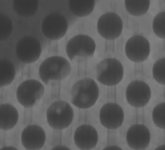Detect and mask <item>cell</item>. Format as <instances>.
Segmentation results:
<instances>
[{
  "instance_id": "obj_1",
  "label": "cell",
  "mask_w": 165,
  "mask_h": 150,
  "mask_svg": "<svg viewBox=\"0 0 165 150\" xmlns=\"http://www.w3.org/2000/svg\"><path fill=\"white\" fill-rule=\"evenodd\" d=\"M99 93L98 86L93 80L89 78L82 79L72 87L71 102L78 108H88L96 102Z\"/></svg>"
},
{
  "instance_id": "obj_10",
  "label": "cell",
  "mask_w": 165,
  "mask_h": 150,
  "mask_svg": "<svg viewBox=\"0 0 165 150\" xmlns=\"http://www.w3.org/2000/svg\"><path fill=\"white\" fill-rule=\"evenodd\" d=\"M125 52L128 58L135 63L144 61L148 58L150 52V45L148 39L140 35L130 37L125 46Z\"/></svg>"
},
{
  "instance_id": "obj_13",
  "label": "cell",
  "mask_w": 165,
  "mask_h": 150,
  "mask_svg": "<svg viewBox=\"0 0 165 150\" xmlns=\"http://www.w3.org/2000/svg\"><path fill=\"white\" fill-rule=\"evenodd\" d=\"M150 140V133L144 125H132L128 129L126 140L128 145L135 150H144L148 146Z\"/></svg>"
},
{
  "instance_id": "obj_18",
  "label": "cell",
  "mask_w": 165,
  "mask_h": 150,
  "mask_svg": "<svg viewBox=\"0 0 165 150\" xmlns=\"http://www.w3.org/2000/svg\"><path fill=\"white\" fill-rule=\"evenodd\" d=\"M14 10L18 15L25 17L34 15L38 6V0H14L13 2Z\"/></svg>"
},
{
  "instance_id": "obj_25",
  "label": "cell",
  "mask_w": 165,
  "mask_h": 150,
  "mask_svg": "<svg viewBox=\"0 0 165 150\" xmlns=\"http://www.w3.org/2000/svg\"><path fill=\"white\" fill-rule=\"evenodd\" d=\"M104 149H122L117 146H112L106 147Z\"/></svg>"
},
{
  "instance_id": "obj_17",
  "label": "cell",
  "mask_w": 165,
  "mask_h": 150,
  "mask_svg": "<svg viewBox=\"0 0 165 150\" xmlns=\"http://www.w3.org/2000/svg\"><path fill=\"white\" fill-rule=\"evenodd\" d=\"M95 1L92 0H70L69 1L71 11L76 16L84 17L90 14L95 6Z\"/></svg>"
},
{
  "instance_id": "obj_11",
  "label": "cell",
  "mask_w": 165,
  "mask_h": 150,
  "mask_svg": "<svg viewBox=\"0 0 165 150\" xmlns=\"http://www.w3.org/2000/svg\"><path fill=\"white\" fill-rule=\"evenodd\" d=\"M151 96V91L149 85L141 80L131 82L126 91L127 100L129 104L135 107H141L146 105Z\"/></svg>"
},
{
  "instance_id": "obj_4",
  "label": "cell",
  "mask_w": 165,
  "mask_h": 150,
  "mask_svg": "<svg viewBox=\"0 0 165 150\" xmlns=\"http://www.w3.org/2000/svg\"><path fill=\"white\" fill-rule=\"evenodd\" d=\"M97 80L102 84L113 86L119 83L124 75L123 68L117 59L108 58L99 62L95 67Z\"/></svg>"
},
{
  "instance_id": "obj_21",
  "label": "cell",
  "mask_w": 165,
  "mask_h": 150,
  "mask_svg": "<svg viewBox=\"0 0 165 150\" xmlns=\"http://www.w3.org/2000/svg\"><path fill=\"white\" fill-rule=\"evenodd\" d=\"M152 120L157 127L165 129V103L157 104L154 108L152 113Z\"/></svg>"
},
{
  "instance_id": "obj_8",
  "label": "cell",
  "mask_w": 165,
  "mask_h": 150,
  "mask_svg": "<svg viewBox=\"0 0 165 150\" xmlns=\"http://www.w3.org/2000/svg\"><path fill=\"white\" fill-rule=\"evenodd\" d=\"M123 23L121 17L113 12H108L102 15L99 19L97 29L99 34L108 40H114L121 33Z\"/></svg>"
},
{
  "instance_id": "obj_12",
  "label": "cell",
  "mask_w": 165,
  "mask_h": 150,
  "mask_svg": "<svg viewBox=\"0 0 165 150\" xmlns=\"http://www.w3.org/2000/svg\"><path fill=\"white\" fill-rule=\"evenodd\" d=\"M99 117L100 123L103 126L109 129H115L122 125L124 114L119 105L111 102L103 106L100 111Z\"/></svg>"
},
{
  "instance_id": "obj_5",
  "label": "cell",
  "mask_w": 165,
  "mask_h": 150,
  "mask_svg": "<svg viewBox=\"0 0 165 150\" xmlns=\"http://www.w3.org/2000/svg\"><path fill=\"white\" fill-rule=\"evenodd\" d=\"M48 125L54 129L62 130L68 127L73 121V110L70 105L63 100L53 103L46 112Z\"/></svg>"
},
{
  "instance_id": "obj_19",
  "label": "cell",
  "mask_w": 165,
  "mask_h": 150,
  "mask_svg": "<svg viewBox=\"0 0 165 150\" xmlns=\"http://www.w3.org/2000/svg\"><path fill=\"white\" fill-rule=\"evenodd\" d=\"M14 66L9 61L1 59L0 61V85L1 87L10 84L15 76Z\"/></svg>"
},
{
  "instance_id": "obj_22",
  "label": "cell",
  "mask_w": 165,
  "mask_h": 150,
  "mask_svg": "<svg viewBox=\"0 0 165 150\" xmlns=\"http://www.w3.org/2000/svg\"><path fill=\"white\" fill-rule=\"evenodd\" d=\"M152 28L156 35L160 38L165 39V11L160 12L155 16L152 23Z\"/></svg>"
},
{
  "instance_id": "obj_3",
  "label": "cell",
  "mask_w": 165,
  "mask_h": 150,
  "mask_svg": "<svg viewBox=\"0 0 165 150\" xmlns=\"http://www.w3.org/2000/svg\"><path fill=\"white\" fill-rule=\"evenodd\" d=\"M94 40L89 36L79 34L72 38L66 47L67 55L71 61L86 60L94 56L96 49Z\"/></svg>"
},
{
  "instance_id": "obj_6",
  "label": "cell",
  "mask_w": 165,
  "mask_h": 150,
  "mask_svg": "<svg viewBox=\"0 0 165 150\" xmlns=\"http://www.w3.org/2000/svg\"><path fill=\"white\" fill-rule=\"evenodd\" d=\"M44 92L43 84L35 80H29L21 83L16 91L19 102L24 107H31L42 97Z\"/></svg>"
},
{
  "instance_id": "obj_7",
  "label": "cell",
  "mask_w": 165,
  "mask_h": 150,
  "mask_svg": "<svg viewBox=\"0 0 165 150\" xmlns=\"http://www.w3.org/2000/svg\"><path fill=\"white\" fill-rule=\"evenodd\" d=\"M68 23L65 17L57 12H53L47 15L44 18L41 28L44 35L53 40H59L66 33Z\"/></svg>"
},
{
  "instance_id": "obj_2",
  "label": "cell",
  "mask_w": 165,
  "mask_h": 150,
  "mask_svg": "<svg viewBox=\"0 0 165 150\" xmlns=\"http://www.w3.org/2000/svg\"><path fill=\"white\" fill-rule=\"evenodd\" d=\"M70 62L62 57L55 56L44 60L40 65L39 74L40 79L47 84L50 80H60L66 78L70 74Z\"/></svg>"
},
{
  "instance_id": "obj_16",
  "label": "cell",
  "mask_w": 165,
  "mask_h": 150,
  "mask_svg": "<svg viewBox=\"0 0 165 150\" xmlns=\"http://www.w3.org/2000/svg\"><path fill=\"white\" fill-rule=\"evenodd\" d=\"M18 114L17 110L13 105L8 103L0 106V128L4 130L13 128L16 124Z\"/></svg>"
},
{
  "instance_id": "obj_15",
  "label": "cell",
  "mask_w": 165,
  "mask_h": 150,
  "mask_svg": "<svg viewBox=\"0 0 165 150\" xmlns=\"http://www.w3.org/2000/svg\"><path fill=\"white\" fill-rule=\"evenodd\" d=\"M98 136L96 130L92 126L83 124L76 129L74 140L77 147L81 150H91L96 145Z\"/></svg>"
},
{
  "instance_id": "obj_23",
  "label": "cell",
  "mask_w": 165,
  "mask_h": 150,
  "mask_svg": "<svg viewBox=\"0 0 165 150\" xmlns=\"http://www.w3.org/2000/svg\"><path fill=\"white\" fill-rule=\"evenodd\" d=\"M165 58L157 60L154 64L152 75L155 80L162 85L165 84Z\"/></svg>"
},
{
  "instance_id": "obj_26",
  "label": "cell",
  "mask_w": 165,
  "mask_h": 150,
  "mask_svg": "<svg viewBox=\"0 0 165 150\" xmlns=\"http://www.w3.org/2000/svg\"><path fill=\"white\" fill-rule=\"evenodd\" d=\"M68 148L64 146H57L54 147L52 149H69Z\"/></svg>"
},
{
  "instance_id": "obj_14",
  "label": "cell",
  "mask_w": 165,
  "mask_h": 150,
  "mask_svg": "<svg viewBox=\"0 0 165 150\" xmlns=\"http://www.w3.org/2000/svg\"><path fill=\"white\" fill-rule=\"evenodd\" d=\"M23 147L27 150H39L43 146L46 139L43 129L37 125H30L25 127L21 136Z\"/></svg>"
},
{
  "instance_id": "obj_20",
  "label": "cell",
  "mask_w": 165,
  "mask_h": 150,
  "mask_svg": "<svg viewBox=\"0 0 165 150\" xmlns=\"http://www.w3.org/2000/svg\"><path fill=\"white\" fill-rule=\"evenodd\" d=\"M125 6L127 11L134 16H140L145 14L150 5L149 0H126Z\"/></svg>"
},
{
  "instance_id": "obj_24",
  "label": "cell",
  "mask_w": 165,
  "mask_h": 150,
  "mask_svg": "<svg viewBox=\"0 0 165 150\" xmlns=\"http://www.w3.org/2000/svg\"><path fill=\"white\" fill-rule=\"evenodd\" d=\"M13 29L12 22L6 15H0V40L7 39L10 35Z\"/></svg>"
},
{
  "instance_id": "obj_27",
  "label": "cell",
  "mask_w": 165,
  "mask_h": 150,
  "mask_svg": "<svg viewBox=\"0 0 165 150\" xmlns=\"http://www.w3.org/2000/svg\"><path fill=\"white\" fill-rule=\"evenodd\" d=\"M1 150H15V149H17L14 148V147H9V146H7V147H3L1 149Z\"/></svg>"
},
{
  "instance_id": "obj_9",
  "label": "cell",
  "mask_w": 165,
  "mask_h": 150,
  "mask_svg": "<svg viewBox=\"0 0 165 150\" xmlns=\"http://www.w3.org/2000/svg\"><path fill=\"white\" fill-rule=\"evenodd\" d=\"M15 50L17 56L20 61L24 63H30L38 59L41 54V47L37 39L27 36L18 41Z\"/></svg>"
}]
</instances>
